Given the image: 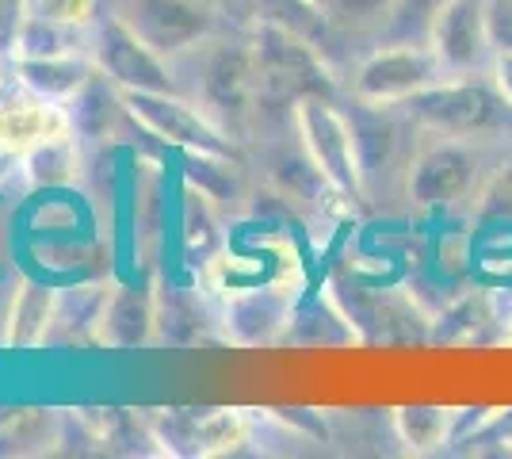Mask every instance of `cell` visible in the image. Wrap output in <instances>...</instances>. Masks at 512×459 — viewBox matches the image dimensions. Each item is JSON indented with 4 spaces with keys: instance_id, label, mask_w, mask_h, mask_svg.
I'll use <instances>...</instances> for the list:
<instances>
[{
    "instance_id": "cell-1",
    "label": "cell",
    "mask_w": 512,
    "mask_h": 459,
    "mask_svg": "<svg viewBox=\"0 0 512 459\" xmlns=\"http://www.w3.org/2000/svg\"><path fill=\"white\" fill-rule=\"evenodd\" d=\"M291 119H295L302 153L341 192V199H348L352 207L367 203L371 192H367V173H363L360 146H356L352 115H344L333 104V96H302L291 104Z\"/></svg>"
},
{
    "instance_id": "cell-2",
    "label": "cell",
    "mask_w": 512,
    "mask_h": 459,
    "mask_svg": "<svg viewBox=\"0 0 512 459\" xmlns=\"http://www.w3.org/2000/svg\"><path fill=\"white\" fill-rule=\"evenodd\" d=\"M402 111L425 131L455 134L470 142L512 131V108L505 104V96L493 88V81H478V73L444 77L440 85L425 88L421 96L402 104Z\"/></svg>"
},
{
    "instance_id": "cell-3",
    "label": "cell",
    "mask_w": 512,
    "mask_h": 459,
    "mask_svg": "<svg viewBox=\"0 0 512 459\" xmlns=\"http://www.w3.org/2000/svg\"><path fill=\"white\" fill-rule=\"evenodd\" d=\"M249 46H253L260 100L295 104L302 96H337V73L321 46L272 23H256Z\"/></svg>"
},
{
    "instance_id": "cell-4",
    "label": "cell",
    "mask_w": 512,
    "mask_h": 459,
    "mask_svg": "<svg viewBox=\"0 0 512 459\" xmlns=\"http://www.w3.org/2000/svg\"><path fill=\"white\" fill-rule=\"evenodd\" d=\"M482 157L470 138L436 134L413 150L406 169V199L417 211H448L482 188Z\"/></svg>"
},
{
    "instance_id": "cell-5",
    "label": "cell",
    "mask_w": 512,
    "mask_h": 459,
    "mask_svg": "<svg viewBox=\"0 0 512 459\" xmlns=\"http://www.w3.org/2000/svg\"><path fill=\"white\" fill-rule=\"evenodd\" d=\"M448 77L444 62L436 58V50L417 39L379 46L363 58L352 73V100L367 108H402L413 96H421L425 88L440 85Z\"/></svg>"
},
{
    "instance_id": "cell-6",
    "label": "cell",
    "mask_w": 512,
    "mask_h": 459,
    "mask_svg": "<svg viewBox=\"0 0 512 459\" xmlns=\"http://www.w3.org/2000/svg\"><path fill=\"white\" fill-rule=\"evenodd\" d=\"M123 108L138 131L169 142L176 150H207L237 157V146L226 127H218L211 111L180 100L176 92H123Z\"/></svg>"
},
{
    "instance_id": "cell-7",
    "label": "cell",
    "mask_w": 512,
    "mask_h": 459,
    "mask_svg": "<svg viewBox=\"0 0 512 459\" xmlns=\"http://www.w3.org/2000/svg\"><path fill=\"white\" fill-rule=\"evenodd\" d=\"M119 16L130 23V31L142 43H150L169 62L211 43L218 27V12L211 0H123Z\"/></svg>"
},
{
    "instance_id": "cell-8",
    "label": "cell",
    "mask_w": 512,
    "mask_h": 459,
    "mask_svg": "<svg viewBox=\"0 0 512 459\" xmlns=\"http://www.w3.org/2000/svg\"><path fill=\"white\" fill-rule=\"evenodd\" d=\"M92 58L96 69L104 73L119 92H172L169 58H161L150 43H142L130 23L115 12V16H100L92 27Z\"/></svg>"
},
{
    "instance_id": "cell-9",
    "label": "cell",
    "mask_w": 512,
    "mask_h": 459,
    "mask_svg": "<svg viewBox=\"0 0 512 459\" xmlns=\"http://www.w3.org/2000/svg\"><path fill=\"white\" fill-rule=\"evenodd\" d=\"M428 46L444 62L448 77L482 73L493 62L490 0H448L428 23Z\"/></svg>"
},
{
    "instance_id": "cell-10",
    "label": "cell",
    "mask_w": 512,
    "mask_h": 459,
    "mask_svg": "<svg viewBox=\"0 0 512 459\" xmlns=\"http://www.w3.org/2000/svg\"><path fill=\"white\" fill-rule=\"evenodd\" d=\"M299 284L302 280H276V284H260L249 291H234L226 299V333L234 345H276L279 337L291 329L295 306H299Z\"/></svg>"
},
{
    "instance_id": "cell-11",
    "label": "cell",
    "mask_w": 512,
    "mask_h": 459,
    "mask_svg": "<svg viewBox=\"0 0 512 459\" xmlns=\"http://www.w3.org/2000/svg\"><path fill=\"white\" fill-rule=\"evenodd\" d=\"M203 108L214 115H226L241 123L253 104L260 100V81H256V62L249 39L241 43H214L203 58Z\"/></svg>"
},
{
    "instance_id": "cell-12",
    "label": "cell",
    "mask_w": 512,
    "mask_h": 459,
    "mask_svg": "<svg viewBox=\"0 0 512 459\" xmlns=\"http://www.w3.org/2000/svg\"><path fill=\"white\" fill-rule=\"evenodd\" d=\"M73 115L58 100H20L0 108V157H31L43 146L73 138Z\"/></svg>"
},
{
    "instance_id": "cell-13",
    "label": "cell",
    "mask_w": 512,
    "mask_h": 459,
    "mask_svg": "<svg viewBox=\"0 0 512 459\" xmlns=\"http://www.w3.org/2000/svg\"><path fill=\"white\" fill-rule=\"evenodd\" d=\"M157 299L146 287H115L96 306V333L111 349H138L157 329Z\"/></svg>"
},
{
    "instance_id": "cell-14",
    "label": "cell",
    "mask_w": 512,
    "mask_h": 459,
    "mask_svg": "<svg viewBox=\"0 0 512 459\" xmlns=\"http://www.w3.org/2000/svg\"><path fill=\"white\" fill-rule=\"evenodd\" d=\"M463 421H467V410H455V406H398V410H390L394 437L402 440V448L413 456L444 452L448 444L459 440Z\"/></svg>"
},
{
    "instance_id": "cell-15",
    "label": "cell",
    "mask_w": 512,
    "mask_h": 459,
    "mask_svg": "<svg viewBox=\"0 0 512 459\" xmlns=\"http://www.w3.org/2000/svg\"><path fill=\"white\" fill-rule=\"evenodd\" d=\"M12 66L20 73L23 88H31L35 96L69 104L96 73V58L92 50H81V54H62V58H16Z\"/></svg>"
},
{
    "instance_id": "cell-16",
    "label": "cell",
    "mask_w": 512,
    "mask_h": 459,
    "mask_svg": "<svg viewBox=\"0 0 512 459\" xmlns=\"http://www.w3.org/2000/svg\"><path fill=\"white\" fill-rule=\"evenodd\" d=\"M54 322H58V295L50 287L23 280L20 291L12 295L8 326H4V345H12V349H39L50 337Z\"/></svg>"
},
{
    "instance_id": "cell-17",
    "label": "cell",
    "mask_w": 512,
    "mask_h": 459,
    "mask_svg": "<svg viewBox=\"0 0 512 459\" xmlns=\"http://www.w3.org/2000/svg\"><path fill=\"white\" fill-rule=\"evenodd\" d=\"M253 437V421L245 410H207L199 417H184V433L169 437V444H192V456H226Z\"/></svg>"
},
{
    "instance_id": "cell-18",
    "label": "cell",
    "mask_w": 512,
    "mask_h": 459,
    "mask_svg": "<svg viewBox=\"0 0 512 459\" xmlns=\"http://www.w3.org/2000/svg\"><path fill=\"white\" fill-rule=\"evenodd\" d=\"M222 219H218V203L203 188H195L192 180L184 184V207H180V245L184 257L192 264H211L214 253L222 249Z\"/></svg>"
},
{
    "instance_id": "cell-19",
    "label": "cell",
    "mask_w": 512,
    "mask_h": 459,
    "mask_svg": "<svg viewBox=\"0 0 512 459\" xmlns=\"http://www.w3.org/2000/svg\"><path fill=\"white\" fill-rule=\"evenodd\" d=\"M256 8V23H272V27H283L291 35H299L314 46H329V35L337 23L321 12L314 0H253Z\"/></svg>"
},
{
    "instance_id": "cell-20",
    "label": "cell",
    "mask_w": 512,
    "mask_h": 459,
    "mask_svg": "<svg viewBox=\"0 0 512 459\" xmlns=\"http://www.w3.org/2000/svg\"><path fill=\"white\" fill-rule=\"evenodd\" d=\"M474 222H512V153L474 192Z\"/></svg>"
},
{
    "instance_id": "cell-21",
    "label": "cell",
    "mask_w": 512,
    "mask_h": 459,
    "mask_svg": "<svg viewBox=\"0 0 512 459\" xmlns=\"http://www.w3.org/2000/svg\"><path fill=\"white\" fill-rule=\"evenodd\" d=\"M27 12L50 23L92 31L100 23V0H27Z\"/></svg>"
},
{
    "instance_id": "cell-22",
    "label": "cell",
    "mask_w": 512,
    "mask_h": 459,
    "mask_svg": "<svg viewBox=\"0 0 512 459\" xmlns=\"http://www.w3.org/2000/svg\"><path fill=\"white\" fill-rule=\"evenodd\" d=\"M448 0H390V31L402 35V39H413V35H428V23L432 16L444 8Z\"/></svg>"
},
{
    "instance_id": "cell-23",
    "label": "cell",
    "mask_w": 512,
    "mask_h": 459,
    "mask_svg": "<svg viewBox=\"0 0 512 459\" xmlns=\"http://www.w3.org/2000/svg\"><path fill=\"white\" fill-rule=\"evenodd\" d=\"M329 20L337 23H371L390 12V0H314Z\"/></svg>"
},
{
    "instance_id": "cell-24",
    "label": "cell",
    "mask_w": 512,
    "mask_h": 459,
    "mask_svg": "<svg viewBox=\"0 0 512 459\" xmlns=\"http://www.w3.org/2000/svg\"><path fill=\"white\" fill-rule=\"evenodd\" d=\"M467 444H497V452H512V406L509 410H486L474 433L463 437Z\"/></svg>"
},
{
    "instance_id": "cell-25",
    "label": "cell",
    "mask_w": 512,
    "mask_h": 459,
    "mask_svg": "<svg viewBox=\"0 0 512 459\" xmlns=\"http://www.w3.org/2000/svg\"><path fill=\"white\" fill-rule=\"evenodd\" d=\"M23 16H27V0H0V46L4 50L16 39Z\"/></svg>"
},
{
    "instance_id": "cell-26",
    "label": "cell",
    "mask_w": 512,
    "mask_h": 459,
    "mask_svg": "<svg viewBox=\"0 0 512 459\" xmlns=\"http://www.w3.org/2000/svg\"><path fill=\"white\" fill-rule=\"evenodd\" d=\"M486 73H490L493 88L505 96V104L512 108V50H493V62Z\"/></svg>"
},
{
    "instance_id": "cell-27",
    "label": "cell",
    "mask_w": 512,
    "mask_h": 459,
    "mask_svg": "<svg viewBox=\"0 0 512 459\" xmlns=\"http://www.w3.org/2000/svg\"><path fill=\"white\" fill-rule=\"evenodd\" d=\"M0 88H4V46H0Z\"/></svg>"
}]
</instances>
